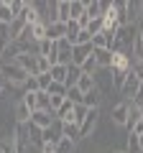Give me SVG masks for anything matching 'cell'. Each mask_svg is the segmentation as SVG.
Returning a JSON list of instances; mask_svg holds the SVG:
<instances>
[{
    "label": "cell",
    "instance_id": "obj_39",
    "mask_svg": "<svg viewBox=\"0 0 143 153\" xmlns=\"http://www.w3.org/2000/svg\"><path fill=\"white\" fill-rule=\"evenodd\" d=\"M36 79H39V89H44V92H46L49 84H51V74H49V71H44V74H39Z\"/></svg>",
    "mask_w": 143,
    "mask_h": 153
},
{
    "label": "cell",
    "instance_id": "obj_6",
    "mask_svg": "<svg viewBox=\"0 0 143 153\" xmlns=\"http://www.w3.org/2000/svg\"><path fill=\"white\" fill-rule=\"evenodd\" d=\"M54 120H56V112H49V110H36V112H31V123L36 128H41V130H46Z\"/></svg>",
    "mask_w": 143,
    "mask_h": 153
},
{
    "label": "cell",
    "instance_id": "obj_44",
    "mask_svg": "<svg viewBox=\"0 0 143 153\" xmlns=\"http://www.w3.org/2000/svg\"><path fill=\"white\" fill-rule=\"evenodd\" d=\"M118 153H125V151H118Z\"/></svg>",
    "mask_w": 143,
    "mask_h": 153
},
{
    "label": "cell",
    "instance_id": "obj_19",
    "mask_svg": "<svg viewBox=\"0 0 143 153\" xmlns=\"http://www.w3.org/2000/svg\"><path fill=\"white\" fill-rule=\"evenodd\" d=\"M56 13H59V23H69V21H72L69 0H59V3H56Z\"/></svg>",
    "mask_w": 143,
    "mask_h": 153
},
{
    "label": "cell",
    "instance_id": "obj_8",
    "mask_svg": "<svg viewBox=\"0 0 143 153\" xmlns=\"http://www.w3.org/2000/svg\"><path fill=\"white\" fill-rule=\"evenodd\" d=\"M92 44H84V46H72V64L74 66H82L84 61L92 56Z\"/></svg>",
    "mask_w": 143,
    "mask_h": 153
},
{
    "label": "cell",
    "instance_id": "obj_15",
    "mask_svg": "<svg viewBox=\"0 0 143 153\" xmlns=\"http://www.w3.org/2000/svg\"><path fill=\"white\" fill-rule=\"evenodd\" d=\"M72 115H74V102H72V100H64V105L56 110V117H59V120H64V123H69Z\"/></svg>",
    "mask_w": 143,
    "mask_h": 153
},
{
    "label": "cell",
    "instance_id": "obj_20",
    "mask_svg": "<svg viewBox=\"0 0 143 153\" xmlns=\"http://www.w3.org/2000/svg\"><path fill=\"white\" fill-rule=\"evenodd\" d=\"M64 138L72 140V143H77L79 138H82V135H79V125H77V123H64Z\"/></svg>",
    "mask_w": 143,
    "mask_h": 153
},
{
    "label": "cell",
    "instance_id": "obj_14",
    "mask_svg": "<svg viewBox=\"0 0 143 153\" xmlns=\"http://www.w3.org/2000/svg\"><path fill=\"white\" fill-rule=\"evenodd\" d=\"M79 76H82V69H79V66H74V64H69V66H66V82H64V87H66V89L77 87Z\"/></svg>",
    "mask_w": 143,
    "mask_h": 153
},
{
    "label": "cell",
    "instance_id": "obj_41",
    "mask_svg": "<svg viewBox=\"0 0 143 153\" xmlns=\"http://www.w3.org/2000/svg\"><path fill=\"white\" fill-rule=\"evenodd\" d=\"M138 41L143 44V21H138Z\"/></svg>",
    "mask_w": 143,
    "mask_h": 153
},
{
    "label": "cell",
    "instance_id": "obj_9",
    "mask_svg": "<svg viewBox=\"0 0 143 153\" xmlns=\"http://www.w3.org/2000/svg\"><path fill=\"white\" fill-rule=\"evenodd\" d=\"M97 117H100V107H92L87 112V117H84L82 120V125H79V135H89V133L95 130V125H97Z\"/></svg>",
    "mask_w": 143,
    "mask_h": 153
},
{
    "label": "cell",
    "instance_id": "obj_43",
    "mask_svg": "<svg viewBox=\"0 0 143 153\" xmlns=\"http://www.w3.org/2000/svg\"><path fill=\"white\" fill-rule=\"evenodd\" d=\"M138 140H141V148H143V135H138Z\"/></svg>",
    "mask_w": 143,
    "mask_h": 153
},
{
    "label": "cell",
    "instance_id": "obj_13",
    "mask_svg": "<svg viewBox=\"0 0 143 153\" xmlns=\"http://www.w3.org/2000/svg\"><path fill=\"white\" fill-rule=\"evenodd\" d=\"M26 138H28V143H33V146H44V130L41 128H36L33 123H28L26 125Z\"/></svg>",
    "mask_w": 143,
    "mask_h": 153
},
{
    "label": "cell",
    "instance_id": "obj_35",
    "mask_svg": "<svg viewBox=\"0 0 143 153\" xmlns=\"http://www.w3.org/2000/svg\"><path fill=\"white\" fill-rule=\"evenodd\" d=\"M21 102L26 105V107L31 110V112H36V107H39V105H36V92H26V94L21 97Z\"/></svg>",
    "mask_w": 143,
    "mask_h": 153
},
{
    "label": "cell",
    "instance_id": "obj_33",
    "mask_svg": "<svg viewBox=\"0 0 143 153\" xmlns=\"http://www.w3.org/2000/svg\"><path fill=\"white\" fill-rule=\"evenodd\" d=\"M125 153H143V148H141V140H138V135H128V148H125Z\"/></svg>",
    "mask_w": 143,
    "mask_h": 153
},
{
    "label": "cell",
    "instance_id": "obj_3",
    "mask_svg": "<svg viewBox=\"0 0 143 153\" xmlns=\"http://www.w3.org/2000/svg\"><path fill=\"white\" fill-rule=\"evenodd\" d=\"M16 64L23 71H28L31 76H39V54H18Z\"/></svg>",
    "mask_w": 143,
    "mask_h": 153
},
{
    "label": "cell",
    "instance_id": "obj_5",
    "mask_svg": "<svg viewBox=\"0 0 143 153\" xmlns=\"http://www.w3.org/2000/svg\"><path fill=\"white\" fill-rule=\"evenodd\" d=\"M141 82H143V79H138V76L133 74V71L128 74V79L123 82V87H120V94L125 97V102H130V100L138 94V87H141Z\"/></svg>",
    "mask_w": 143,
    "mask_h": 153
},
{
    "label": "cell",
    "instance_id": "obj_26",
    "mask_svg": "<svg viewBox=\"0 0 143 153\" xmlns=\"http://www.w3.org/2000/svg\"><path fill=\"white\" fill-rule=\"evenodd\" d=\"M69 13H72V21H79L84 16V3L82 0H69Z\"/></svg>",
    "mask_w": 143,
    "mask_h": 153
},
{
    "label": "cell",
    "instance_id": "obj_27",
    "mask_svg": "<svg viewBox=\"0 0 143 153\" xmlns=\"http://www.w3.org/2000/svg\"><path fill=\"white\" fill-rule=\"evenodd\" d=\"M36 105H39L36 110H49V112H51V100H49V92L39 89V92H36Z\"/></svg>",
    "mask_w": 143,
    "mask_h": 153
},
{
    "label": "cell",
    "instance_id": "obj_30",
    "mask_svg": "<svg viewBox=\"0 0 143 153\" xmlns=\"http://www.w3.org/2000/svg\"><path fill=\"white\" fill-rule=\"evenodd\" d=\"M23 28H26V21H23V18H16V21H10V38H13V41H16V38L23 33Z\"/></svg>",
    "mask_w": 143,
    "mask_h": 153
},
{
    "label": "cell",
    "instance_id": "obj_36",
    "mask_svg": "<svg viewBox=\"0 0 143 153\" xmlns=\"http://www.w3.org/2000/svg\"><path fill=\"white\" fill-rule=\"evenodd\" d=\"M74 146H77V143H72V140H66V138H61V140L56 143V153H74Z\"/></svg>",
    "mask_w": 143,
    "mask_h": 153
},
{
    "label": "cell",
    "instance_id": "obj_31",
    "mask_svg": "<svg viewBox=\"0 0 143 153\" xmlns=\"http://www.w3.org/2000/svg\"><path fill=\"white\" fill-rule=\"evenodd\" d=\"M128 5V23H138V18H141V5L138 3H125Z\"/></svg>",
    "mask_w": 143,
    "mask_h": 153
},
{
    "label": "cell",
    "instance_id": "obj_2",
    "mask_svg": "<svg viewBox=\"0 0 143 153\" xmlns=\"http://www.w3.org/2000/svg\"><path fill=\"white\" fill-rule=\"evenodd\" d=\"M0 71H3V76H5L10 84H21V87L28 82V76H31L28 71H23L21 66L16 64V61H10V64H3V69H0Z\"/></svg>",
    "mask_w": 143,
    "mask_h": 153
},
{
    "label": "cell",
    "instance_id": "obj_23",
    "mask_svg": "<svg viewBox=\"0 0 143 153\" xmlns=\"http://www.w3.org/2000/svg\"><path fill=\"white\" fill-rule=\"evenodd\" d=\"M49 74H51V82H59V84H64V82H66V66H61V64L51 66Z\"/></svg>",
    "mask_w": 143,
    "mask_h": 153
},
{
    "label": "cell",
    "instance_id": "obj_11",
    "mask_svg": "<svg viewBox=\"0 0 143 153\" xmlns=\"http://www.w3.org/2000/svg\"><path fill=\"white\" fill-rule=\"evenodd\" d=\"M46 38L49 41H61V38H66V23H51V26H46Z\"/></svg>",
    "mask_w": 143,
    "mask_h": 153
},
{
    "label": "cell",
    "instance_id": "obj_40",
    "mask_svg": "<svg viewBox=\"0 0 143 153\" xmlns=\"http://www.w3.org/2000/svg\"><path fill=\"white\" fill-rule=\"evenodd\" d=\"M23 89H26V92H39V79H36V76H28V82L23 84Z\"/></svg>",
    "mask_w": 143,
    "mask_h": 153
},
{
    "label": "cell",
    "instance_id": "obj_21",
    "mask_svg": "<svg viewBox=\"0 0 143 153\" xmlns=\"http://www.w3.org/2000/svg\"><path fill=\"white\" fill-rule=\"evenodd\" d=\"M0 153H21V148H18V143H16V135L0 140Z\"/></svg>",
    "mask_w": 143,
    "mask_h": 153
},
{
    "label": "cell",
    "instance_id": "obj_37",
    "mask_svg": "<svg viewBox=\"0 0 143 153\" xmlns=\"http://www.w3.org/2000/svg\"><path fill=\"white\" fill-rule=\"evenodd\" d=\"M66 100H72V102H74V105H79V102H82V100H84V94L79 92L77 87H72V89H66Z\"/></svg>",
    "mask_w": 143,
    "mask_h": 153
},
{
    "label": "cell",
    "instance_id": "obj_17",
    "mask_svg": "<svg viewBox=\"0 0 143 153\" xmlns=\"http://www.w3.org/2000/svg\"><path fill=\"white\" fill-rule=\"evenodd\" d=\"M138 120H143V110L138 107L136 102H130V110H128V125H125V128H128V130H130V128L136 125Z\"/></svg>",
    "mask_w": 143,
    "mask_h": 153
},
{
    "label": "cell",
    "instance_id": "obj_22",
    "mask_svg": "<svg viewBox=\"0 0 143 153\" xmlns=\"http://www.w3.org/2000/svg\"><path fill=\"white\" fill-rule=\"evenodd\" d=\"M95 87H97V84H95V79H92V76H87V74H82V76H79V82H77V89H79L82 94L92 92Z\"/></svg>",
    "mask_w": 143,
    "mask_h": 153
},
{
    "label": "cell",
    "instance_id": "obj_28",
    "mask_svg": "<svg viewBox=\"0 0 143 153\" xmlns=\"http://www.w3.org/2000/svg\"><path fill=\"white\" fill-rule=\"evenodd\" d=\"M8 44H13V38H10V26H8V23H0V51L5 49Z\"/></svg>",
    "mask_w": 143,
    "mask_h": 153
},
{
    "label": "cell",
    "instance_id": "obj_12",
    "mask_svg": "<svg viewBox=\"0 0 143 153\" xmlns=\"http://www.w3.org/2000/svg\"><path fill=\"white\" fill-rule=\"evenodd\" d=\"M92 56H95L100 69H110V64H112V51L110 49H95Z\"/></svg>",
    "mask_w": 143,
    "mask_h": 153
},
{
    "label": "cell",
    "instance_id": "obj_42",
    "mask_svg": "<svg viewBox=\"0 0 143 153\" xmlns=\"http://www.w3.org/2000/svg\"><path fill=\"white\" fill-rule=\"evenodd\" d=\"M5 84H8V79L3 76V71H0V94H3V89H5Z\"/></svg>",
    "mask_w": 143,
    "mask_h": 153
},
{
    "label": "cell",
    "instance_id": "obj_24",
    "mask_svg": "<svg viewBox=\"0 0 143 153\" xmlns=\"http://www.w3.org/2000/svg\"><path fill=\"white\" fill-rule=\"evenodd\" d=\"M10 21H16L13 18V10H10V3L8 0H0V23H8L10 26Z\"/></svg>",
    "mask_w": 143,
    "mask_h": 153
},
{
    "label": "cell",
    "instance_id": "obj_25",
    "mask_svg": "<svg viewBox=\"0 0 143 153\" xmlns=\"http://www.w3.org/2000/svg\"><path fill=\"white\" fill-rule=\"evenodd\" d=\"M112 38L107 36V33H97V36H92V49H110Z\"/></svg>",
    "mask_w": 143,
    "mask_h": 153
},
{
    "label": "cell",
    "instance_id": "obj_38",
    "mask_svg": "<svg viewBox=\"0 0 143 153\" xmlns=\"http://www.w3.org/2000/svg\"><path fill=\"white\" fill-rule=\"evenodd\" d=\"M87 31H89V36H97V33H102V18H95V21H89Z\"/></svg>",
    "mask_w": 143,
    "mask_h": 153
},
{
    "label": "cell",
    "instance_id": "obj_1",
    "mask_svg": "<svg viewBox=\"0 0 143 153\" xmlns=\"http://www.w3.org/2000/svg\"><path fill=\"white\" fill-rule=\"evenodd\" d=\"M110 71H112V87L120 89L123 82L128 79V74L133 71V54H112Z\"/></svg>",
    "mask_w": 143,
    "mask_h": 153
},
{
    "label": "cell",
    "instance_id": "obj_7",
    "mask_svg": "<svg viewBox=\"0 0 143 153\" xmlns=\"http://www.w3.org/2000/svg\"><path fill=\"white\" fill-rule=\"evenodd\" d=\"M56 64H61V66L72 64V44L66 41V38L56 41Z\"/></svg>",
    "mask_w": 143,
    "mask_h": 153
},
{
    "label": "cell",
    "instance_id": "obj_10",
    "mask_svg": "<svg viewBox=\"0 0 143 153\" xmlns=\"http://www.w3.org/2000/svg\"><path fill=\"white\" fill-rule=\"evenodd\" d=\"M128 110H130V102H125V100L112 107V123H115V125H120V128L128 125Z\"/></svg>",
    "mask_w": 143,
    "mask_h": 153
},
{
    "label": "cell",
    "instance_id": "obj_29",
    "mask_svg": "<svg viewBox=\"0 0 143 153\" xmlns=\"http://www.w3.org/2000/svg\"><path fill=\"white\" fill-rule=\"evenodd\" d=\"M87 112H89V110L84 107L82 102H79V105H74V115H72V120H69V123H77V125H82V120L87 117Z\"/></svg>",
    "mask_w": 143,
    "mask_h": 153
},
{
    "label": "cell",
    "instance_id": "obj_16",
    "mask_svg": "<svg viewBox=\"0 0 143 153\" xmlns=\"http://www.w3.org/2000/svg\"><path fill=\"white\" fill-rule=\"evenodd\" d=\"M100 100H102V94H100V89L95 87L92 92H87V94H84L82 105H84V107H87V110H92V107H100Z\"/></svg>",
    "mask_w": 143,
    "mask_h": 153
},
{
    "label": "cell",
    "instance_id": "obj_4",
    "mask_svg": "<svg viewBox=\"0 0 143 153\" xmlns=\"http://www.w3.org/2000/svg\"><path fill=\"white\" fill-rule=\"evenodd\" d=\"M61 138H64V120H59V117H56V120L44 130V143H54V146H56Z\"/></svg>",
    "mask_w": 143,
    "mask_h": 153
},
{
    "label": "cell",
    "instance_id": "obj_32",
    "mask_svg": "<svg viewBox=\"0 0 143 153\" xmlns=\"http://www.w3.org/2000/svg\"><path fill=\"white\" fill-rule=\"evenodd\" d=\"M79 69H82V74H87V76H95V71H97L100 66H97V61H95V56H89V59L84 61V64L79 66Z\"/></svg>",
    "mask_w": 143,
    "mask_h": 153
},
{
    "label": "cell",
    "instance_id": "obj_34",
    "mask_svg": "<svg viewBox=\"0 0 143 153\" xmlns=\"http://www.w3.org/2000/svg\"><path fill=\"white\" fill-rule=\"evenodd\" d=\"M46 92H49L51 97H66V87H64V84H59V82H51Z\"/></svg>",
    "mask_w": 143,
    "mask_h": 153
},
{
    "label": "cell",
    "instance_id": "obj_18",
    "mask_svg": "<svg viewBox=\"0 0 143 153\" xmlns=\"http://www.w3.org/2000/svg\"><path fill=\"white\" fill-rule=\"evenodd\" d=\"M16 120H18V125H28L31 123V110L23 102H18V107H16Z\"/></svg>",
    "mask_w": 143,
    "mask_h": 153
}]
</instances>
